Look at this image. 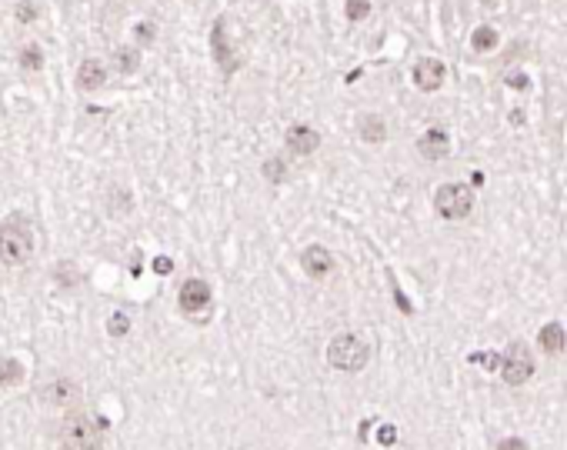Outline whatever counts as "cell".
Here are the masks:
<instances>
[{"instance_id":"6da1fadb","label":"cell","mask_w":567,"mask_h":450,"mask_svg":"<svg viewBox=\"0 0 567 450\" xmlns=\"http://www.w3.org/2000/svg\"><path fill=\"white\" fill-rule=\"evenodd\" d=\"M34 227L27 221V214H10L7 221H0V263L3 267H24L34 257Z\"/></svg>"},{"instance_id":"7a4b0ae2","label":"cell","mask_w":567,"mask_h":450,"mask_svg":"<svg viewBox=\"0 0 567 450\" xmlns=\"http://www.w3.org/2000/svg\"><path fill=\"white\" fill-rule=\"evenodd\" d=\"M57 450H104V420L87 413H67L54 431Z\"/></svg>"},{"instance_id":"3957f363","label":"cell","mask_w":567,"mask_h":450,"mask_svg":"<svg viewBox=\"0 0 567 450\" xmlns=\"http://www.w3.org/2000/svg\"><path fill=\"white\" fill-rule=\"evenodd\" d=\"M367 360H371V347L357 334H337V337L331 340V347H327V364L334 371H344V374L364 371Z\"/></svg>"},{"instance_id":"277c9868","label":"cell","mask_w":567,"mask_h":450,"mask_svg":"<svg viewBox=\"0 0 567 450\" xmlns=\"http://www.w3.org/2000/svg\"><path fill=\"white\" fill-rule=\"evenodd\" d=\"M434 207L444 221H464L474 210V190L467 184H440L434 194Z\"/></svg>"},{"instance_id":"5b68a950","label":"cell","mask_w":567,"mask_h":450,"mask_svg":"<svg viewBox=\"0 0 567 450\" xmlns=\"http://www.w3.org/2000/svg\"><path fill=\"white\" fill-rule=\"evenodd\" d=\"M497 374H501V380H508V384H524V380L534 374V357H530V350L521 344V340L510 344L508 350L501 354Z\"/></svg>"},{"instance_id":"8992f818","label":"cell","mask_w":567,"mask_h":450,"mask_svg":"<svg viewBox=\"0 0 567 450\" xmlns=\"http://www.w3.org/2000/svg\"><path fill=\"white\" fill-rule=\"evenodd\" d=\"M37 400L47 407H71L80 400V384L74 377H50L47 384L37 387Z\"/></svg>"},{"instance_id":"52a82bcc","label":"cell","mask_w":567,"mask_h":450,"mask_svg":"<svg viewBox=\"0 0 567 450\" xmlns=\"http://www.w3.org/2000/svg\"><path fill=\"white\" fill-rule=\"evenodd\" d=\"M210 283L201 281V277H190V281L180 283V294H177V303H180V310L187 314V317H197V314H207L210 310Z\"/></svg>"},{"instance_id":"ba28073f","label":"cell","mask_w":567,"mask_h":450,"mask_svg":"<svg viewBox=\"0 0 567 450\" xmlns=\"http://www.w3.org/2000/svg\"><path fill=\"white\" fill-rule=\"evenodd\" d=\"M301 267H304L307 277L321 281V277H327V274L334 270V257H331V250H327L324 244H310V247H304Z\"/></svg>"},{"instance_id":"9c48e42d","label":"cell","mask_w":567,"mask_h":450,"mask_svg":"<svg viewBox=\"0 0 567 450\" xmlns=\"http://www.w3.org/2000/svg\"><path fill=\"white\" fill-rule=\"evenodd\" d=\"M444 74H447V71H444V64H440L437 57H420V60L414 64V71H411L414 84L420 87V91H427V94L444 84Z\"/></svg>"},{"instance_id":"30bf717a","label":"cell","mask_w":567,"mask_h":450,"mask_svg":"<svg viewBox=\"0 0 567 450\" xmlns=\"http://www.w3.org/2000/svg\"><path fill=\"white\" fill-rule=\"evenodd\" d=\"M317 147H321V133L314 131V127H307V124L287 127V150H290V153L307 157V153H314Z\"/></svg>"},{"instance_id":"8fae6325","label":"cell","mask_w":567,"mask_h":450,"mask_svg":"<svg viewBox=\"0 0 567 450\" xmlns=\"http://www.w3.org/2000/svg\"><path fill=\"white\" fill-rule=\"evenodd\" d=\"M417 153H420L424 160H444V157L451 153V140H447V133L440 131V127L424 131L420 133V140H417Z\"/></svg>"},{"instance_id":"7c38bea8","label":"cell","mask_w":567,"mask_h":450,"mask_svg":"<svg viewBox=\"0 0 567 450\" xmlns=\"http://www.w3.org/2000/svg\"><path fill=\"white\" fill-rule=\"evenodd\" d=\"M104 84H107V67H104L97 57H87V60L77 67V87L91 94V91H100Z\"/></svg>"},{"instance_id":"4fadbf2b","label":"cell","mask_w":567,"mask_h":450,"mask_svg":"<svg viewBox=\"0 0 567 450\" xmlns=\"http://www.w3.org/2000/svg\"><path fill=\"white\" fill-rule=\"evenodd\" d=\"M537 344L544 347V354H561L564 350V344H567V334H564V327L561 324H544L541 327V334H537Z\"/></svg>"},{"instance_id":"5bb4252c","label":"cell","mask_w":567,"mask_h":450,"mask_svg":"<svg viewBox=\"0 0 567 450\" xmlns=\"http://www.w3.org/2000/svg\"><path fill=\"white\" fill-rule=\"evenodd\" d=\"M357 133L367 140V144H380V140L387 137V124L380 120L378 113H364L357 120Z\"/></svg>"},{"instance_id":"9a60e30c","label":"cell","mask_w":567,"mask_h":450,"mask_svg":"<svg viewBox=\"0 0 567 450\" xmlns=\"http://www.w3.org/2000/svg\"><path fill=\"white\" fill-rule=\"evenodd\" d=\"M210 40H214V57L224 64V71L230 74V71L237 67V60L230 57V47H227V40H224V20H217V24H214V34H210Z\"/></svg>"},{"instance_id":"2e32d148","label":"cell","mask_w":567,"mask_h":450,"mask_svg":"<svg viewBox=\"0 0 567 450\" xmlns=\"http://www.w3.org/2000/svg\"><path fill=\"white\" fill-rule=\"evenodd\" d=\"M113 67H117L124 77L137 74V67H140V54H137V47H117V50H113Z\"/></svg>"},{"instance_id":"e0dca14e","label":"cell","mask_w":567,"mask_h":450,"mask_svg":"<svg viewBox=\"0 0 567 450\" xmlns=\"http://www.w3.org/2000/svg\"><path fill=\"white\" fill-rule=\"evenodd\" d=\"M0 384L3 387L24 384V364H20L17 357H0Z\"/></svg>"},{"instance_id":"ac0fdd59","label":"cell","mask_w":567,"mask_h":450,"mask_svg":"<svg viewBox=\"0 0 567 450\" xmlns=\"http://www.w3.org/2000/svg\"><path fill=\"white\" fill-rule=\"evenodd\" d=\"M471 47L477 50V54H487V50H494V47H497V30H494V27H487V24H484V27H477V30L471 34Z\"/></svg>"},{"instance_id":"d6986e66","label":"cell","mask_w":567,"mask_h":450,"mask_svg":"<svg viewBox=\"0 0 567 450\" xmlns=\"http://www.w3.org/2000/svg\"><path fill=\"white\" fill-rule=\"evenodd\" d=\"M17 64L24 71H44V50H40L37 44H27V47H20Z\"/></svg>"},{"instance_id":"ffe728a7","label":"cell","mask_w":567,"mask_h":450,"mask_svg":"<svg viewBox=\"0 0 567 450\" xmlns=\"http://www.w3.org/2000/svg\"><path fill=\"white\" fill-rule=\"evenodd\" d=\"M264 177L270 184H284V180H287V164H284L281 157H270L264 164Z\"/></svg>"},{"instance_id":"44dd1931","label":"cell","mask_w":567,"mask_h":450,"mask_svg":"<svg viewBox=\"0 0 567 450\" xmlns=\"http://www.w3.org/2000/svg\"><path fill=\"white\" fill-rule=\"evenodd\" d=\"M344 14H347V20H367V14H371V0H347V7H344Z\"/></svg>"},{"instance_id":"7402d4cb","label":"cell","mask_w":567,"mask_h":450,"mask_svg":"<svg viewBox=\"0 0 567 450\" xmlns=\"http://www.w3.org/2000/svg\"><path fill=\"white\" fill-rule=\"evenodd\" d=\"M127 330H131V317H127V314H120V310H117V314H111L107 334H111V337H124Z\"/></svg>"},{"instance_id":"603a6c76","label":"cell","mask_w":567,"mask_h":450,"mask_svg":"<svg viewBox=\"0 0 567 450\" xmlns=\"http://www.w3.org/2000/svg\"><path fill=\"white\" fill-rule=\"evenodd\" d=\"M133 34H137V40H140V44H154V37H157V27H154L151 20H140V24L133 27Z\"/></svg>"},{"instance_id":"cb8c5ba5","label":"cell","mask_w":567,"mask_h":450,"mask_svg":"<svg viewBox=\"0 0 567 450\" xmlns=\"http://www.w3.org/2000/svg\"><path fill=\"white\" fill-rule=\"evenodd\" d=\"M14 14H17V20H20V24H30V20L37 17V7H34L30 0H20V3H17V10H14Z\"/></svg>"},{"instance_id":"d4e9b609","label":"cell","mask_w":567,"mask_h":450,"mask_svg":"<svg viewBox=\"0 0 567 450\" xmlns=\"http://www.w3.org/2000/svg\"><path fill=\"white\" fill-rule=\"evenodd\" d=\"M508 87H514V91H528V87H530V77L521 74V71H517V74H508Z\"/></svg>"},{"instance_id":"484cf974","label":"cell","mask_w":567,"mask_h":450,"mask_svg":"<svg viewBox=\"0 0 567 450\" xmlns=\"http://www.w3.org/2000/svg\"><path fill=\"white\" fill-rule=\"evenodd\" d=\"M497 450H528V444H524V440H517V437H510V440H501V444H497Z\"/></svg>"},{"instance_id":"4316f807","label":"cell","mask_w":567,"mask_h":450,"mask_svg":"<svg viewBox=\"0 0 567 450\" xmlns=\"http://www.w3.org/2000/svg\"><path fill=\"white\" fill-rule=\"evenodd\" d=\"M154 270H157V274H170V270H174V261H170V257H157V261H154Z\"/></svg>"},{"instance_id":"83f0119b","label":"cell","mask_w":567,"mask_h":450,"mask_svg":"<svg viewBox=\"0 0 567 450\" xmlns=\"http://www.w3.org/2000/svg\"><path fill=\"white\" fill-rule=\"evenodd\" d=\"M380 444H394V427H384L380 431Z\"/></svg>"}]
</instances>
